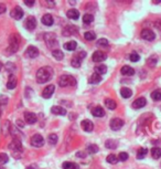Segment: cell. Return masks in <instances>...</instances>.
<instances>
[{
	"instance_id": "obj_24",
	"label": "cell",
	"mask_w": 161,
	"mask_h": 169,
	"mask_svg": "<svg viewBox=\"0 0 161 169\" xmlns=\"http://www.w3.org/2000/svg\"><path fill=\"white\" fill-rule=\"evenodd\" d=\"M66 16H67V18L72 19V20H76V19H79V12L76 9H70L66 12Z\"/></svg>"
},
{
	"instance_id": "obj_33",
	"label": "cell",
	"mask_w": 161,
	"mask_h": 169,
	"mask_svg": "<svg viewBox=\"0 0 161 169\" xmlns=\"http://www.w3.org/2000/svg\"><path fill=\"white\" fill-rule=\"evenodd\" d=\"M106 72H107V67H106V65H104V64H100V65H97V67H95V73H97L99 75L105 74Z\"/></svg>"
},
{
	"instance_id": "obj_1",
	"label": "cell",
	"mask_w": 161,
	"mask_h": 169,
	"mask_svg": "<svg viewBox=\"0 0 161 169\" xmlns=\"http://www.w3.org/2000/svg\"><path fill=\"white\" fill-rule=\"evenodd\" d=\"M53 76V69L50 67H40L37 71V82L39 84H43V83H46L51 80V78Z\"/></svg>"
},
{
	"instance_id": "obj_34",
	"label": "cell",
	"mask_w": 161,
	"mask_h": 169,
	"mask_svg": "<svg viewBox=\"0 0 161 169\" xmlns=\"http://www.w3.org/2000/svg\"><path fill=\"white\" fill-rule=\"evenodd\" d=\"M117 146H118L117 142H116V140H112V139H108V140L105 143V147L109 148V149H115V148H117Z\"/></svg>"
},
{
	"instance_id": "obj_23",
	"label": "cell",
	"mask_w": 161,
	"mask_h": 169,
	"mask_svg": "<svg viewBox=\"0 0 161 169\" xmlns=\"http://www.w3.org/2000/svg\"><path fill=\"white\" fill-rule=\"evenodd\" d=\"M100 81H102V75H99L97 73H94L91 75V78L88 80V83L89 84H98Z\"/></svg>"
},
{
	"instance_id": "obj_46",
	"label": "cell",
	"mask_w": 161,
	"mask_h": 169,
	"mask_svg": "<svg viewBox=\"0 0 161 169\" xmlns=\"http://www.w3.org/2000/svg\"><path fill=\"white\" fill-rule=\"evenodd\" d=\"M97 45H99V47H108V41H107L106 39H99L97 40Z\"/></svg>"
},
{
	"instance_id": "obj_4",
	"label": "cell",
	"mask_w": 161,
	"mask_h": 169,
	"mask_svg": "<svg viewBox=\"0 0 161 169\" xmlns=\"http://www.w3.org/2000/svg\"><path fill=\"white\" fill-rule=\"evenodd\" d=\"M44 41L46 42L48 47L49 48H52V47H56L58 45V38L54 33H51V32H48V33L44 34Z\"/></svg>"
},
{
	"instance_id": "obj_21",
	"label": "cell",
	"mask_w": 161,
	"mask_h": 169,
	"mask_svg": "<svg viewBox=\"0 0 161 169\" xmlns=\"http://www.w3.org/2000/svg\"><path fill=\"white\" fill-rule=\"evenodd\" d=\"M120 72H122V75L131 76L135 74V70L131 67H129V65H125V67H122V69H120Z\"/></svg>"
},
{
	"instance_id": "obj_42",
	"label": "cell",
	"mask_w": 161,
	"mask_h": 169,
	"mask_svg": "<svg viewBox=\"0 0 161 169\" xmlns=\"http://www.w3.org/2000/svg\"><path fill=\"white\" fill-rule=\"evenodd\" d=\"M8 160H9V157H8V155L5 154V153H0V164H7L8 163Z\"/></svg>"
},
{
	"instance_id": "obj_38",
	"label": "cell",
	"mask_w": 161,
	"mask_h": 169,
	"mask_svg": "<svg viewBox=\"0 0 161 169\" xmlns=\"http://www.w3.org/2000/svg\"><path fill=\"white\" fill-rule=\"evenodd\" d=\"M98 151V146L95 145V144H91V145L87 146V153L88 154H95Z\"/></svg>"
},
{
	"instance_id": "obj_31",
	"label": "cell",
	"mask_w": 161,
	"mask_h": 169,
	"mask_svg": "<svg viewBox=\"0 0 161 169\" xmlns=\"http://www.w3.org/2000/svg\"><path fill=\"white\" fill-rule=\"evenodd\" d=\"M151 155H152V158H155V159H159V158L161 157V148L153 147L151 149Z\"/></svg>"
},
{
	"instance_id": "obj_50",
	"label": "cell",
	"mask_w": 161,
	"mask_h": 169,
	"mask_svg": "<svg viewBox=\"0 0 161 169\" xmlns=\"http://www.w3.org/2000/svg\"><path fill=\"white\" fill-rule=\"evenodd\" d=\"M25 3L27 5V6L31 7V6H33L34 5V0H25Z\"/></svg>"
},
{
	"instance_id": "obj_44",
	"label": "cell",
	"mask_w": 161,
	"mask_h": 169,
	"mask_svg": "<svg viewBox=\"0 0 161 169\" xmlns=\"http://www.w3.org/2000/svg\"><path fill=\"white\" fill-rule=\"evenodd\" d=\"M129 59H130L131 62H138V61H139V59H140V57H139V54H138V53H136V52H132V53L130 54V57H129Z\"/></svg>"
},
{
	"instance_id": "obj_17",
	"label": "cell",
	"mask_w": 161,
	"mask_h": 169,
	"mask_svg": "<svg viewBox=\"0 0 161 169\" xmlns=\"http://www.w3.org/2000/svg\"><path fill=\"white\" fill-rule=\"evenodd\" d=\"M92 115L95 116V117H103L105 116V111H104L103 107H100V106H95L92 109Z\"/></svg>"
},
{
	"instance_id": "obj_54",
	"label": "cell",
	"mask_w": 161,
	"mask_h": 169,
	"mask_svg": "<svg viewBox=\"0 0 161 169\" xmlns=\"http://www.w3.org/2000/svg\"><path fill=\"white\" fill-rule=\"evenodd\" d=\"M2 67H3L2 62H0V71H1V69H2Z\"/></svg>"
},
{
	"instance_id": "obj_25",
	"label": "cell",
	"mask_w": 161,
	"mask_h": 169,
	"mask_svg": "<svg viewBox=\"0 0 161 169\" xmlns=\"http://www.w3.org/2000/svg\"><path fill=\"white\" fill-rule=\"evenodd\" d=\"M104 103H105V106L108 109H115L117 107V103L114 100H112V98H106V100L104 101Z\"/></svg>"
},
{
	"instance_id": "obj_29",
	"label": "cell",
	"mask_w": 161,
	"mask_h": 169,
	"mask_svg": "<svg viewBox=\"0 0 161 169\" xmlns=\"http://www.w3.org/2000/svg\"><path fill=\"white\" fill-rule=\"evenodd\" d=\"M151 98L156 102L158 101H161V88H158V90H155L151 93Z\"/></svg>"
},
{
	"instance_id": "obj_47",
	"label": "cell",
	"mask_w": 161,
	"mask_h": 169,
	"mask_svg": "<svg viewBox=\"0 0 161 169\" xmlns=\"http://www.w3.org/2000/svg\"><path fill=\"white\" fill-rule=\"evenodd\" d=\"M7 103H8V98L2 95V96L0 97V105H6Z\"/></svg>"
},
{
	"instance_id": "obj_32",
	"label": "cell",
	"mask_w": 161,
	"mask_h": 169,
	"mask_svg": "<svg viewBox=\"0 0 161 169\" xmlns=\"http://www.w3.org/2000/svg\"><path fill=\"white\" fill-rule=\"evenodd\" d=\"M63 169H79V165L72 161H65L63 164Z\"/></svg>"
},
{
	"instance_id": "obj_22",
	"label": "cell",
	"mask_w": 161,
	"mask_h": 169,
	"mask_svg": "<svg viewBox=\"0 0 161 169\" xmlns=\"http://www.w3.org/2000/svg\"><path fill=\"white\" fill-rule=\"evenodd\" d=\"M51 113L54 115H65L66 114V111L62 106H53L51 109Z\"/></svg>"
},
{
	"instance_id": "obj_20",
	"label": "cell",
	"mask_w": 161,
	"mask_h": 169,
	"mask_svg": "<svg viewBox=\"0 0 161 169\" xmlns=\"http://www.w3.org/2000/svg\"><path fill=\"white\" fill-rule=\"evenodd\" d=\"M15 86H17V78L13 74H10L8 82H7V88H9V90H13Z\"/></svg>"
},
{
	"instance_id": "obj_36",
	"label": "cell",
	"mask_w": 161,
	"mask_h": 169,
	"mask_svg": "<svg viewBox=\"0 0 161 169\" xmlns=\"http://www.w3.org/2000/svg\"><path fill=\"white\" fill-rule=\"evenodd\" d=\"M106 160H107V163H109V164H112V165H115V164L118 163V157H117L116 155H114V154H109L108 156H107Z\"/></svg>"
},
{
	"instance_id": "obj_13",
	"label": "cell",
	"mask_w": 161,
	"mask_h": 169,
	"mask_svg": "<svg viewBox=\"0 0 161 169\" xmlns=\"http://www.w3.org/2000/svg\"><path fill=\"white\" fill-rule=\"evenodd\" d=\"M25 55L28 57H30V59H34V57H37L39 55V50L33 45H30V47H28L27 51H25Z\"/></svg>"
},
{
	"instance_id": "obj_15",
	"label": "cell",
	"mask_w": 161,
	"mask_h": 169,
	"mask_svg": "<svg viewBox=\"0 0 161 169\" xmlns=\"http://www.w3.org/2000/svg\"><path fill=\"white\" fill-rule=\"evenodd\" d=\"M54 91H55V88H54V85H48L44 90H43L42 92V96L44 97V98H49V97L52 96V94L54 93Z\"/></svg>"
},
{
	"instance_id": "obj_26",
	"label": "cell",
	"mask_w": 161,
	"mask_h": 169,
	"mask_svg": "<svg viewBox=\"0 0 161 169\" xmlns=\"http://www.w3.org/2000/svg\"><path fill=\"white\" fill-rule=\"evenodd\" d=\"M157 62H158V57H157V55H151V57L147 60V65H148L149 67H155L156 65H157Z\"/></svg>"
},
{
	"instance_id": "obj_39",
	"label": "cell",
	"mask_w": 161,
	"mask_h": 169,
	"mask_svg": "<svg viewBox=\"0 0 161 169\" xmlns=\"http://www.w3.org/2000/svg\"><path fill=\"white\" fill-rule=\"evenodd\" d=\"M84 38H85L87 41H93V40L96 39V34H95L93 31H88V32H86V33L84 34Z\"/></svg>"
},
{
	"instance_id": "obj_10",
	"label": "cell",
	"mask_w": 161,
	"mask_h": 169,
	"mask_svg": "<svg viewBox=\"0 0 161 169\" xmlns=\"http://www.w3.org/2000/svg\"><path fill=\"white\" fill-rule=\"evenodd\" d=\"M79 33V29L75 27V26H66V27L63 29V34L65 36H75V34Z\"/></svg>"
},
{
	"instance_id": "obj_55",
	"label": "cell",
	"mask_w": 161,
	"mask_h": 169,
	"mask_svg": "<svg viewBox=\"0 0 161 169\" xmlns=\"http://www.w3.org/2000/svg\"><path fill=\"white\" fill-rule=\"evenodd\" d=\"M0 169H5V168H3V167H1V166H0Z\"/></svg>"
},
{
	"instance_id": "obj_40",
	"label": "cell",
	"mask_w": 161,
	"mask_h": 169,
	"mask_svg": "<svg viewBox=\"0 0 161 169\" xmlns=\"http://www.w3.org/2000/svg\"><path fill=\"white\" fill-rule=\"evenodd\" d=\"M147 153H148V150H147L146 148H140L139 150H138V153H137V158L138 159H143V158H145Z\"/></svg>"
},
{
	"instance_id": "obj_9",
	"label": "cell",
	"mask_w": 161,
	"mask_h": 169,
	"mask_svg": "<svg viewBox=\"0 0 161 169\" xmlns=\"http://www.w3.org/2000/svg\"><path fill=\"white\" fill-rule=\"evenodd\" d=\"M109 126L112 130H119L124 126V121L120 118H112L109 123Z\"/></svg>"
},
{
	"instance_id": "obj_2",
	"label": "cell",
	"mask_w": 161,
	"mask_h": 169,
	"mask_svg": "<svg viewBox=\"0 0 161 169\" xmlns=\"http://www.w3.org/2000/svg\"><path fill=\"white\" fill-rule=\"evenodd\" d=\"M19 43H20V38H19L18 34L12 33L9 36V45L6 50V54L7 55H11L13 53L18 51L19 49Z\"/></svg>"
},
{
	"instance_id": "obj_51",
	"label": "cell",
	"mask_w": 161,
	"mask_h": 169,
	"mask_svg": "<svg viewBox=\"0 0 161 169\" xmlns=\"http://www.w3.org/2000/svg\"><path fill=\"white\" fill-rule=\"evenodd\" d=\"M76 156H77V157H81V158H84L86 156V153H84V151H79V153H76Z\"/></svg>"
},
{
	"instance_id": "obj_43",
	"label": "cell",
	"mask_w": 161,
	"mask_h": 169,
	"mask_svg": "<svg viewBox=\"0 0 161 169\" xmlns=\"http://www.w3.org/2000/svg\"><path fill=\"white\" fill-rule=\"evenodd\" d=\"M10 127V123L8 121H5L3 122V125H2V133L5 136H7V133H8V129H9Z\"/></svg>"
},
{
	"instance_id": "obj_18",
	"label": "cell",
	"mask_w": 161,
	"mask_h": 169,
	"mask_svg": "<svg viewBox=\"0 0 161 169\" xmlns=\"http://www.w3.org/2000/svg\"><path fill=\"white\" fill-rule=\"evenodd\" d=\"M81 126H82L83 130H85V132H92L93 128H94V124H93L92 121H89V119H84V121H82Z\"/></svg>"
},
{
	"instance_id": "obj_3",
	"label": "cell",
	"mask_w": 161,
	"mask_h": 169,
	"mask_svg": "<svg viewBox=\"0 0 161 169\" xmlns=\"http://www.w3.org/2000/svg\"><path fill=\"white\" fill-rule=\"evenodd\" d=\"M59 85L61 88H65V86H75L76 80L74 79L72 75H62L59 78Z\"/></svg>"
},
{
	"instance_id": "obj_41",
	"label": "cell",
	"mask_w": 161,
	"mask_h": 169,
	"mask_svg": "<svg viewBox=\"0 0 161 169\" xmlns=\"http://www.w3.org/2000/svg\"><path fill=\"white\" fill-rule=\"evenodd\" d=\"M81 61L82 60H79V57H74L73 59L71 60V65H72L73 67H76V69H77V67H81Z\"/></svg>"
},
{
	"instance_id": "obj_16",
	"label": "cell",
	"mask_w": 161,
	"mask_h": 169,
	"mask_svg": "<svg viewBox=\"0 0 161 169\" xmlns=\"http://www.w3.org/2000/svg\"><path fill=\"white\" fill-rule=\"evenodd\" d=\"M146 104H147L146 98H145V97H139V98H137L136 101H134V103H132V107H134L135 109H143Z\"/></svg>"
},
{
	"instance_id": "obj_52",
	"label": "cell",
	"mask_w": 161,
	"mask_h": 169,
	"mask_svg": "<svg viewBox=\"0 0 161 169\" xmlns=\"http://www.w3.org/2000/svg\"><path fill=\"white\" fill-rule=\"evenodd\" d=\"M17 125H18L19 127H23L25 125H23V123H22V121H20V119H18L17 121Z\"/></svg>"
},
{
	"instance_id": "obj_11",
	"label": "cell",
	"mask_w": 161,
	"mask_h": 169,
	"mask_svg": "<svg viewBox=\"0 0 161 169\" xmlns=\"http://www.w3.org/2000/svg\"><path fill=\"white\" fill-rule=\"evenodd\" d=\"M92 59L94 62H103L107 59V55L103 51H95L92 55Z\"/></svg>"
},
{
	"instance_id": "obj_6",
	"label": "cell",
	"mask_w": 161,
	"mask_h": 169,
	"mask_svg": "<svg viewBox=\"0 0 161 169\" xmlns=\"http://www.w3.org/2000/svg\"><path fill=\"white\" fill-rule=\"evenodd\" d=\"M8 147H9V149H11L13 153H15V151H19V153H21L22 151L21 142H20V139H18V138H13L12 142L8 145Z\"/></svg>"
},
{
	"instance_id": "obj_49",
	"label": "cell",
	"mask_w": 161,
	"mask_h": 169,
	"mask_svg": "<svg viewBox=\"0 0 161 169\" xmlns=\"http://www.w3.org/2000/svg\"><path fill=\"white\" fill-rule=\"evenodd\" d=\"M85 55H86V53L84 51H82V52H79V53H77V54L75 55L76 57H79V60H82L83 57H85Z\"/></svg>"
},
{
	"instance_id": "obj_7",
	"label": "cell",
	"mask_w": 161,
	"mask_h": 169,
	"mask_svg": "<svg viewBox=\"0 0 161 169\" xmlns=\"http://www.w3.org/2000/svg\"><path fill=\"white\" fill-rule=\"evenodd\" d=\"M140 36L143 38V40H147V41H153L156 38V34L153 33V31L150 30V29H143L140 33Z\"/></svg>"
},
{
	"instance_id": "obj_28",
	"label": "cell",
	"mask_w": 161,
	"mask_h": 169,
	"mask_svg": "<svg viewBox=\"0 0 161 169\" xmlns=\"http://www.w3.org/2000/svg\"><path fill=\"white\" fill-rule=\"evenodd\" d=\"M120 94H122V96L124 97V98H129V97L132 95V91L128 88H122V90H120Z\"/></svg>"
},
{
	"instance_id": "obj_19",
	"label": "cell",
	"mask_w": 161,
	"mask_h": 169,
	"mask_svg": "<svg viewBox=\"0 0 161 169\" xmlns=\"http://www.w3.org/2000/svg\"><path fill=\"white\" fill-rule=\"evenodd\" d=\"M41 21H42V23L44 24V26H52L53 22H54V20H53L52 15H50V13H45V15L42 17Z\"/></svg>"
},
{
	"instance_id": "obj_30",
	"label": "cell",
	"mask_w": 161,
	"mask_h": 169,
	"mask_svg": "<svg viewBox=\"0 0 161 169\" xmlns=\"http://www.w3.org/2000/svg\"><path fill=\"white\" fill-rule=\"evenodd\" d=\"M52 55H53V57H54L58 61L63 60V57H64L63 52H62L61 50H58V49H55V50L52 51Z\"/></svg>"
},
{
	"instance_id": "obj_14",
	"label": "cell",
	"mask_w": 161,
	"mask_h": 169,
	"mask_svg": "<svg viewBox=\"0 0 161 169\" xmlns=\"http://www.w3.org/2000/svg\"><path fill=\"white\" fill-rule=\"evenodd\" d=\"M38 117L37 115L34 114V113H31V112H25V123H28V124H34L35 122H37Z\"/></svg>"
},
{
	"instance_id": "obj_12",
	"label": "cell",
	"mask_w": 161,
	"mask_h": 169,
	"mask_svg": "<svg viewBox=\"0 0 161 169\" xmlns=\"http://www.w3.org/2000/svg\"><path fill=\"white\" fill-rule=\"evenodd\" d=\"M23 10L20 8V7H15V8H13L12 10H11V12H10V16H11V18L15 19V20H20V19L23 17Z\"/></svg>"
},
{
	"instance_id": "obj_5",
	"label": "cell",
	"mask_w": 161,
	"mask_h": 169,
	"mask_svg": "<svg viewBox=\"0 0 161 169\" xmlns=\"http://www.w3.org/2000/svg\"><path fill=\"white\" fill-rule=\"evenodd\" d=\"M30 143L33 147H42L44 145V138L40 134H35V135L31 137Z\"/></svg>"
},
{
	"instance_id": "obj_35",
	"label": "cell",
	"mask_w": 161,
	"mask_h": 169,
	"mask_svg": "<svg viewBox=\"0 0 161 169\" xmlns=\"http://www.w3.org/2000/svg\"><path fill=\"white\" fill-rule=\"evenodd\" d=\"M93 21H94V17H93V15H91V13H86V15H84V17H83V22H84V23L91 24Z\"/></svg>"
},
{
	"instance_id": "obj_8",
	"label": "cell",
	"mask_w": 161,
	"mask_h": 169,
	"mask_svg": "<svg viewBox=\"0 0 161 169\" xmlns=\"http://www.w3.org/2000/svg\"><path fill=\"white\" fill-rule=\"evenodd\" d=\"M25 27L30 31L34 30V29L37 28V19L34 18V17H32V16L28 17L27 20H25Z\"/></svg>"
},
{
	"instance_id": "obj_27",
	"label": "cell",
	"mask_w": 161,
	"mask_h": 169,
	"mask_svg": "<svg viewBox=\"0 0 161 169\" xmlns=\"http://www.w3.org/2000/svg\"><path fill=\"white\" fill-rule=\"evenodd\" d=\"M77 47V43L76 41H70V42H66L64 44V49L67 50V51H74Z\"/></svg>"
},
{
	"instance_id": "obj_45",
	"label": "cell",
	"mask_w": 161,
	"mask_h": 169,
	"mask_svg": "<svg viewBox=\"0 0 161 169\" xmlns=\"http://www.w3.org/2000/svg\"><path fill=\"white\" fill-rule=\"evenodd\" d=\"M128 159V154L127 153H120V154L118 155V160H120V161H126V160Z\"/></svg>"
},
{
	"instance_id": "obj_37",
	"label": "cell",
	"mask_w": 161,
	"mask_h": 169,
	"mask_svg": "<svg viewBox=\"0 0 161 169\" xmlns=\"http://www.w3.org/2000/svg\"><path fill=\"white\" fill-rule=\"evenodd\" d=\"M48 142L51 144V145H55L58 143V135L56 134H50L48 136Z\"/></svg>"
},
{
	"instance_id": "obj_48",
	"label": "cell",
	"mask_w": 161,
	"mask_h": 169,
	"mask_svg": "<svg viewBox=\"0 0 161 169\" xmlns=\"http://www.w3.org/2000/svg\"><path fill=\"white\" fill-rule=\"evenodd\" d=\"M7 10V7L6 5H3V3H0V15H2V13H5Z\"/></svg>"
},
{
	"instance_id": "obj_53",
	"label": "cell",
	"mask_w": 161,
	"mask_h": 169,
	"mask_svg": "<svg viewBox=\"0 0 161 169\" xmlns=\"http://www.w3.org/2000/svg\"><path fill=\"white\" fill-rule=\"evenodd\" d=\"M25 169H37V166H34V165H30V166H28Z\"/></svg>"
}]
</instances>
